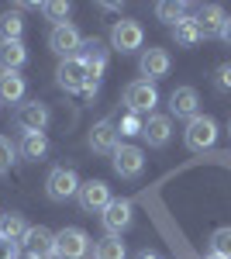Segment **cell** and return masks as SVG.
Returning a JSON list of instances; mask_svg holds the SVG:
<instances>
[{"instance_id":"2e32d148","label":"cell","mask_w":231,"mask_h":259,"mask_svg":"<svg viewBox=\"0 0 231 259\" xmlns=\"http://www.w3.org/2000/svg\"><path fill=\"white\" fill-rule=\"evenodd\" d=\"M131 225V200H111L104 207V228L107 235H121Z\"/></svg>"},{"instance_id":"ba28073f","label":"cell","mask_w":231,"mask_h":259,"mask_svg":"<svg viewBox=\"0 0 231 259\" xmlns=\"http://www.w3.org/2000/svg\"><path fill=\"white\" fill-rule=\"evenodd\" d=\"M142 41H145V31H142L138 21H114L111 45H114L117 52H135V49H142Z\"/></svg>"},{"instance_id":"8fae6325","label":"cell","mask_w":231,"mask_h":259,"mask_svg":"<svg viewBox=\"0 0 231 259\" xmlns=\"http://www.w3.org/2000/svg\"><path fill=\"white\" fill-rule=\"evenodd\" d=\"M76 59L90 69V76H100V73H104V66H107V45H104L100 38H83Z\"/></svg>"},{"instance_id":"8d00e7d4","label":"cell","mask_w":231,"mask_h":259,"mask_svg":"<svg viewBox=\"0 0 231 259\" xmlns=\"http://www.w3.org/2000/svg\"><path fill=\"white\" fill-rule=\"evenodd\" d=\"M28 259H31V256H28Z\"/></svg>"},{"instance_id":"e575fe53","label":"cell","mask_w":231,"mask_h":259,"mask_svg":"<svg viewBox=\"0 0 231 259\" xmlns=\"http://www.w3.org/2000/svg\"><path fill=\"white\" fill-rule=\"evenodd\" d=\"M207 259H221V256H207Z\"/></svg>"},{"instance_id":"3957f363","label":"cell","mask_w":231,"mask_h":259,"mask_svg":"<svg viewBox=\"0 0 231 259\" xmlns=\"http://www.w3.org/2000/svg\"><path fill=\"white\" fill-rule=\"evenodd\" d=\"M45 190H49V197L52 200H69L79 194V177L76 169H69V166H56L49 180H45Z\"/></svg>"},{"instance_id":"1f68e13d","label":"cell","mask_w":231,"mask_h":259,"mask_svg":"<svg viewBox=\"0 0 231 259\" xmlns=\"http://www.w3.org/2000/svg\"><path fill=\"white\" fill-rule=\"evenodd\" d=\"M217 87H221V90H231V62H224V66L217 69Z\"/></svg>"},{"instance_id":"52a82bcc","label":"cell","mask_w":231,"mask_h":259,"mask_svg":"<svg viewBox=\"0 0 231 259\" xmlns=\"http://www.w3.org/2000/svg\"><path fill=\"white\" fill-rule=\"evenodd\" d=\"M79 207L86 211V214H97V211H104L107 204H111V190H107V183L104 180H86V183H79Z\"/></svg>"},{"instance_id":"836d02e7","label":"cell","mask_w":231,"mask_h":259,"mask_svg":"<svg viewBox=\"0 0 231 259\" xmlns=\"http://www.w3.org/2000/svg\"><path fill=\"white\" fill-rule=\"evenodd\" d=\"M142 259H155V256H149V252H145V256H142Z\"/></svg>"},{"instance_id":"5b68a950","label":"cell","mask_w":231,"mask_h":259,"mask_svg":"<svg viewBox=\"0 0 231 259\" xmlns=\"http://www.w3.org/2000/svg\"><path fill=\"white\" fill-rule=\"evenodd\" d=\"M56 80H59V87H62L66 94H83V87H86V80H90V69L73 56V59H62V62H59Z\"/></svg>"},{"instance_id":"9a60e30c","label":"cell","mask_w":231,"mask_h":259,"mask_svg":"<svg viewBox=\"0 0 231 259\" xmlns=\"http://www.w3.org/2000/svg\"><path fill=\"white\" fill-rule=\"evenodd\" d=\"M24 249H28V256L31 259H49L56 256V232H49V228H31L28 232V239H24Z\"/></svg>"},{"instance_id":"83f0119b","label":"cell","mask_w":231,"mask_h":259,"mask_svg":"<svg viewBox=\"0 0 231 259\" xmlns=\"http://www.w3.org/2000/svg\"><path fill=\"white\" fill-rule=\"evenodd\" d=\"M11 162H14V145H11L7 135H0V173H7Z\"/></svg>"},{"instance_id":"30bf717a","label":"cell","mask_w":231,"mask_h":259,"mask_svg":"<svg viewBox=\"0 0 231 259\" xmlns=\"http://www.w3.org/2000/svg\"><path fill=\"white\" fill-rule=\"evenodd\" d=\"M49 45H52V52H59L62 59H73L79 52V45H83V38H79V31L73 28V24H56L52 28V35H49Z\"/></svg>"},{"instance_id":"7402d4cb","label":"cell","mask_w":231,"mask_h":259,"mask_svg":"<svg viewBox=\"0 0 231 259\" xmlns=\"http://www.w3.org/2000/svg\"><path fill=\"white\" fill-rule=\"evenodd\" d=\"M45 152H49L45 132H35V135H24V139H21V156H24V159H41Z\"/></svg>"},{"instance_id":"6da1fadb","label":"cell","mask_w":231,"mask_h":259,"mask_svg":"<svg viewBox=\"0 0 231 259\" xmlns=\"http://www.w3.org/2000/svg\"><path fill=\"white\" fill-rule=\"evenodd\" d=\"M214 139H217V121L207 118V114H197L193 121H187V132H183V142L190 152H204L211 149Z\"/></svg>"},{"instance_id":"5bb4252c","label":"cell","mask_w":231,"mask_h":259,"mask_svg":"<svg viewBox=\"0 0 231 259\" xmlns=\"http://www.w3.org/2000/svg\"><path fill=\"white\" fill-rule=\"evenodd\" d=\"M142 135H145V142L152 149H162V145H169V139H173V121L166 118V114H149V121L142 124Z\"/></svg>"},{"instance_id":"f546056e","label":"cell","mask_w":231,"mask_h":259,"mask_svg":"<svg viewBox=\"0 0 231 259\" xmlns=\"http://www.w3.org/2000/svg\"><path fill=\"white\" fill-rule=\"evenodd\" d=\"M121 135H142V121H138V114L121 118Z\"/></svg>"},{"instance_id":"484cf974","label":"cell","mask_w":231,"mask_h":259,"mask_svg":"<svg viewBox=\"0 0 231 259\" xmlns=\"http://www.w3.org/2000/svg\"><path fill=\"white\" fill-rule=\"evenodd\" d=\"M155 14H159V21H166V24H179V21H183V14H187V4L162 0V4H155Z\"/></svg>"},{"instance_id":"d4e9b609","label":"cell","mask_w":231,"mask_h":259,"mask_svg":"<svg viewBox=\"0 0 231 259\" xmlns=\"http://www.w3.org/2000/svg\"><path fill=\"white\" fill-rule=\"evenodd\" d=\"M173 38H176V45H197V41H200L197 21H193V18H183L179 24H173Z\"/></svg>"},{"instance_id":"7c38bea8","label":"cell","mask_w":231,"mask_h":259,"mask_svg":"<svg viewBox=\"0 0 231 259\" xmlns=\"http://www.w3.org/2000/svg\"><path fill=\"white\" fill-rule=\"evenodd\" d=\"M138 69H142V76L149 83L162 80V76L169 73V52H166V49H145L142 59H138Z\"/></svg>"},{"instance_id":"9c48e42d","label":"cell","mask_w":231,"mask_h":259,"mask_svg":"<svg viewBox=\"0 0 231 259\" xmlns=\"http://www.w3.org/2000/svg\"><path fill=\"white\" fill-rule=\"evenodd\" d=\"M111 156H114V173H117V177H124V180L138 177V173L145 169V156H142L138 145H117Z\"/></svg>"},{"instance_id":"d6a6232c","label":"cell","mask_w":231,"mask_h":259,"mask_svg":"<svg viewBox=\"0 0 231 259\" xmlns=\"http://www.w3.org/2000/svg\"><path fill=\"white\" fill-rule=\"evenodd\" d=\"M221 38H224V41H228V45H231V18L224 21V28H221Z\"/></svg>"},{"instance_id":"ac0fdd59","label":"cell","mask_w":231,"mask_h":259,"mask_svg":"<svg viewBox=\"0 0 231 259\" xmlns=\"http://www.w3.org/2000/svg\"><path fill=\"white\" fill-rule=\"evenodd\" d=\"M90 149L94 152H114L117 149V128L111 121H97L90 128Z\"/></svg>"},{"instance_id":"4dcf8cb0","label":"cell","mask_w":231,"mask_h":259,"mask_svg":"<svg viewBox=\"0 0 231 259\" xmlns=\"http://www.w3.org/2000/svg\"><path fill=\"white\" fill-rule=\"evenodd\" d=\"M0 259H18V242H11V239L0 235Z\"/></svg>"},{"instance_id":"44dd1931","label":"cell","mask_w":231,"mask_h":259,"mask_svg":"<svg viewBox=\"0 0 231 259\" xmlns=\"http://www.w3.org/2000/svg\"><path fill=\"white\" fill-rule=\"evenodd\" d=\"M24 97V80L18 73H0V104H21Z\"/></svg>"},{"instance_id":"8992f818","label":"cell","mask_w":231,"mask_h":259,"mask_svg":"<svg viewBox=\"0 0 231 259\" xmlns=\"http://www.w3.org/2000/svg\"><path fill=\"white\" fill-rule=\"evenodd\" d=\"M14 124H18L24 135L45 132V124H49V107H45L41 100H28V104H21L18 114H14Z\"/></svg>"},{"instance_id":"4fadbf2b","label":"cell","mask_w":231,"mask_h":259,"mask_svg":"<svg viewBox=\"0 0 231 259\" xmlns=\"http://www.w3.org/2000/svg\"><path fill=\"white\" fill-rule=\"evenodd\" d=\"M197 31H200V38H221V28H224V21H228V14L217 7V4H207V7H200L197 11Z\"/></svg>"},{"instance_id":"4316f807","label":"cell","mask_w":231,"mask_h":259,"mask_svg":"<svg viewBox=\"0 0 231 259\" xmlns=\"http://www.w3.org/2000/svg\"><path fill=\"white\" fill-rule=\"evenodd\" d=\"M211 256H221V259H231V228H217L211 235Z\"/></svg>"},{"instance_id":"e0dca14e","label":"cell","mask_w":231,"mask_h":259,"mask_svg":"<svg viewBox=\"0 0 231 259\" xmlns=\"http://www.w3.org/2000/svg\"><path fill=\"white\" fill-rule=\"evenodd\" d=\"M197 107H200V97H197V90L193 87H176L173 94H169V111H173L176 118H197Z\"/></svg>"},{"instance_id":"f1b7e54d","label":"cell","mask_w":231,"mask_h":259,"mask_svg":"<svg viewBox=\"0 0 231 259\" xmlns=\"http://www.w3.org/2000/svg\"><path fill=\"white\" fill-rule=\"evenodd\" d=\"M41 11L49 14L52 21L62 24V18H69V4H62V0H52V4H41Z\"/></svg>"},{"instance_id":"cb8c5ba5","label":"cell","mask_w":231,"mask_h":259,"mask_svg":"<svg viewBox=\"0 0 231 259\" xmlns=\"http://www.w3.org/2000/svg\"><path fill=\"white\" fill-rule=\"evenodd\" d=\"M21 31H24V21H21L18 11H7L0 18V38L4 41H21Z\"/></svg>"},{"instance_id":"d590c367","label":"cell","mask_w":231,"mask_h":259,"mask_svg":"<svg viewBox=\"0 0 231 259\" xmlns=\"http://www.w3.org/2000/svg\"><path fill=\"white\" fill-rule=\"evenodd\" d=\"M228 132H231V121H228Z\"/></svg>"},{"instance_id":"ffe728a7","label":"cell","mask_w":231,"mask_h":259,"mask_svg":"<svg viewBox=\"0 0 231 259\" xmlns=\"http://www.w3.org/2000/svg\"><path fill=\"white\" fill-rule=\"evenodd\" d=\"M28 232H31V225L21 218V214H4V218H0V235H4V239H11V242H18V245H24Z\"/></svg>"},{"instance_id":"277c9868","label":"cell","mask_w":231,"mask_h":259,"mask_svg":"<svg viewBox=\"0 0 231 259\" xmlns=\"http://www.w3.org/2000/svg\"><path fill=\"white\" fill-rule=\"evenodd\" d=\"M124 104L131 114H152V107L159 104V94L149 80H135L124 87Z\"/></svg>"},{"instance_id":"7a4b0ae2","label":"cell","mask_w":231,"mask_h":259,"mask_svg":"<svg viewBox=\"0 0 231 259\" xmlns=\"http://www.w3.org/2000/svg\"><path fill=\"white\" fill-rule=\"evenodd\" d=\"M86 256H90V235L83 228L56 232V259H86Z\"/></svg>"},{"instance_id":"d6986e66","label":"cell","mask_w":231,"mask_h":259,"mask_svg":"<svg viewBox=\"0 0 231 259\" xmlns=\"http://www.w3.org/2000/svg\"><path fill=\"white\" fill-rule=\"evenodd\" d=\"M28 59L21 41H0V73H18Z\"/></svg>"},{"instance_id":"603a6c76","label":"cell","mask_w":231,"mask_h":259,"mask_svg":"<svg viewBox=\"0 0 231 259\" xmlns=\"http://www.w3.org/2000/svg\"><path fill=\"white\" fill-rule=\"evenodd\" d=\"M94 259H124V242L117 235H104L94 245Z\"/></svg>"}]
</instances>
